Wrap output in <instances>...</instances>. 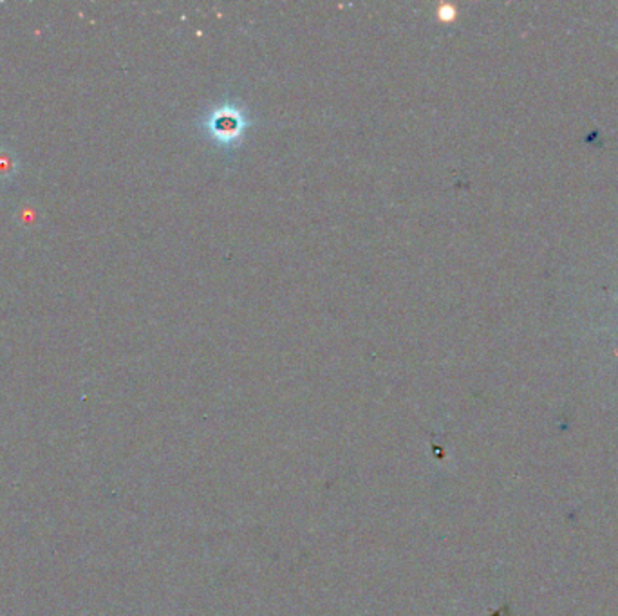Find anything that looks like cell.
<instances>
[{
	"mask_svg": "<svg viewBox=\"0 0 618 616\" xmlns=\"http://www.w3.org/2000/svg\"><path fill=\"white\" fill-rule=\"evenodd\" d=\"M19 159L10 149H0V181L8 183L19 172Z\"/></svg>",
	"mask_w": 618,
	"mask_h": 616,
	"instance_id": "1",
	"label": "cell"
}]
</instances>
